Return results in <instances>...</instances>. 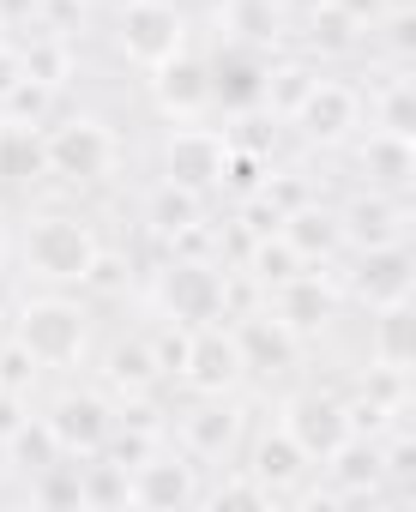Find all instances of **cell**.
I'll list each match as a JSON object with an SVG mask.
<instances>
[{
    "label": "cell",
    "instance_id": "30",
    "mask_svg": "<svg viewBox=\"0 0 416 512\" xmlns=\"http://www.w3.org/2000/svg\"><path fill=\"white\" fill-rule=\"evenodd\" d=\"M362 115H368V127H380V133L416 139V85H410V73H404V67L386 73V85L362 103Z\"/></svg>",
    "mask_w": 416,
    "mask_h": 512
},
{
    "label": "cell",
    "instance_id": "40",
    "mask_svg": "<svg viewBox=\"0 0 416 512\" xmlns=\"http://www.w3.org/2000/svg\"><path fill=\"white\" fill-rule=\"evenodd\" d=\"M199 500H212V506H278V500H272V494H266V488H260L248 470H242V464H236V470H230L218 488H205Z\"/></svg>",
    "mask_w": 416,
    "mask_h": 512
},
{
    "label": "cell",
    "instance_id": "24",
    "mask_svg": "<svg viewBox=\"0 0 416 512\" xmlns=\"http://www.w3.org/2000/svg\"><path fill=\"white\" fill-rule=\"evenodd\" d=\"M278 235L302 253L308 266H332V260H338V247H344V235H338V211H332V205H320V199L296 205V211L278 223Z\"/></svg>",
    "mask_w": 416,
    "mask_h": 512
},
{
    "label": "cell",
    "instance_id": "18",
    "mask_svg": "<svg viewBox=\"0 0 416 512\" xmlns=\"http://www.w3.org/2000/svg\"><path fill=\"white\" fill-rule=\"evenodd\" d=\"M338 211V235L344 247H386V241H404L410 229V205L404 193H380V187H356Z\"/></svg>",
    "mask_w": 416,
    "mask_h": 512
},
{
    "label": "cell",
    "instance_id": "29",
    "mask_svg": "<svg viewBox=\"0 0 416 512\" xmlns=\"http://www.w3.org/2000/svg\"><path fill=\"white\" fill-rule=\"evenodd\" d=\"M314 79H320V67L308 61V55H266V97H260V109L272 115V121H290L296 115V103L314 91Z\"/></svg>",
    "mask_w": 416,
    "mask_h": 512
},
{
    "label": "cell",
    "instance_id": "16",
    "mask_svg": "<svg viewBox=\"0 0 416 512\" xmlns=\"http://www.w3.org/2000/svg\"><path fill=\"white\" fill-rule=\"evenodd\" d=\"M205 482L199 464L181 446H157L145 464H133V506L139 512H175V506H199Z\"/></svg>",
    "mask_w": 416,
    "mask_h": 512
},
{
    "label": "cell",
    "instance_id": "31",
    "mask_svg": "<svg viewBox=\"0 0 416 512\" xmlns=\"http://www.w3.org/2000/svg\"><path fill=\"white\" fill-rule=\"evenodd\" d=\"M79 488H85V506H91V512L133 506V470H127V464H115L109 452L79 458Z\"/></svg>",
    "mask_w": 416,
    "mask_h": 512
},
{
    "label": "cell",
    "instance_id": "47",
    "mask_svg": "<svg viewBox=\"0 0 416 512\" xmlns=\"http://www.w3.org/2000/svg\"><path fill=\"white\" fill-rule=\"evenodd\" d=\"M7 260H13V223H7V211H0V272H7Z\"/></svg>",
    "mask_w": 416,
    "mask_h": 512
},
{
    "label": "cell",
    "instance_id": "2",
    "mask_svg": "<svg viewBox=\"0 0 416 512\" xmlns=\"http://www.w3.org/2000/svg\"><path fill=\"white\" fill-rule=\"evenodd\" d=\"M7 338H19L37 368L67 374V368H79V362L91 356V308H85L79 296L37 290V296H25V302L13 308Z\"/></svg>",
    "mask_w": 416,
    "mask_h": 512
},
{
    "label": "cell",
    "instance_id": "3",
    "mask_svg": "<svg viewBox=\"0 0 416 512\" xmlns=\"http://www.w3.org/2000/svg\"><path fill=\"white\" fill-rule=\"evenodd\" d=\"M224 296H230V272L218 260H187V253H169L163 272L151 278V308L169 326H212L224 320Z\"/></svg>",
    "mask_w": 416,
    "mask_h": 512
},
{
    "label": "cell",
    "instance_id": "33",
    "mask_svg": "<svg viewBox=\"0 0 416 512\" xmlns=\"http://www.w3.org/2000/svg\"><path fill=\"white\" fill-rule=\"evenodd\" d=\"M25 500L43 506V512H79L85 506V488H79V458H55L43 470L25 476Z\"/></svg>",
    "mask_w": 416,
    "mask_h": 512
},
{
    "label": "cell",
    "instance_id": "11",
    "mask_svg": "<svg viewBox=\"0 0 416 512\" xmlns=\"http://www.w3.org/2000/svg\"><path fill=\"white\" fill-rule=\"evenodd\" d=\"M230 332H236V350H242V368H248V380H290L296 368H302V338L260 302V308H248V314H230Z\"/></svg>",
    "mask_w": 416,
    "mask_h": 512
},
{
    "label": "cell",
    "instance_id": "37",
    "mask_svg": "<svg viewBox=\"0 0 416 512\" xmlns=\"http://www.w3.org/2000/svg\"><path fill=\"white\" fill-rule=\"evenodd\" d=\"M266 169H272V157H260V151H242V145H230V157H224V181H218V193H230V199H248V193H260V181H266Z\"/></svg>",
    "mask_w": 416,
    "mask_h": 512
},
{
    "label": "cell",
    "instance_id": "45",
    "mask_svg": "<svg viewBox=\"0 0 416 512\" xmlns=\"http://www.w3.org/2000/svg\"><path fill=\"white\" fill-rule=\"evenodd\" d=\"M338 7H344V13H350L362 31H374V25L386 19V7H398V0H338Z\"/></svg>",
    "mask_w": 416,
    "mask_h": 512
},
{
    "label": "cell",
    "instance_id": "12",
    "mask_svg": "<svg viewBox=\"0 0 416 512\" xmlns=\"http://www.w3.org/2000/svg\"><path fill=\"white\" fill-rule=\"evenodd\" d=\"M43 422L55 428L61 452L67 458H91L109 446V428H115V398L103 386H61L43 410Z\"/></svg>",
    "mask_w": 416,
    "mask_h": 512
},
{
    "label": "cell",
    "instance_id": "44",
    "mask_svg": "<svg viewBox=\"0 0 416 512\" xmlns=\"http://www.w3.org/2000/svg\"><path fill=\"white\" fill-rule=\"evenodd\" d=\"M31 416V392H13V386H0V440H7L19 422Z\"/></svg>",
    "mask_w": 416,
    "mask_h": 512
},
{
    "label": "cell",
    "instance_id": "4",
    "mask_svg": "<svg viewBox=\"0 0 416 512\" xmlns=\"http://www.w3.org/2000/svg\"><path fill=\"white\" fill-rule=\"evenodd\" d=\"M43 139H49V175L67 181V187H97V181H109L115 163H121L115 127H109L103 115H91V109L61 115L55 127H43Z\"/></svg>",
    "mask_w": 416,
    "mask_h": 512
},
{
    "label": "cell",
    "instance_id": "34",
    "mask_svg": "<svg viewBox=\"0 0 416 512\" xmlns=\"http://www.w3.org/2000/svg\"><path fill=\"white\" fill-rule=\"evenodd\" d=\"M0 458H7L19 476H31V470H43V464L67 458V452H61V440H55V428H49L43 416H25L7 440H0Z\"/></svg>",
    "mask_w": 416,
    "mask_h": 512
},
{
    "label": "cell",
    "instance_id": "38",
    "mask_svg": "<svg viewBox=\"0 0 416 512\" xmlns=\"http://www.w3.org/2000/svg\"><path fill=\"white\" fill-rule=\"evenodd\" d=\"M260 199H266L278 217H290L296 205H308V199H314V187H308V175H302V169H266Z\"/></svg>",
    "mask_w": 416,
    "mask_h": 512
},
{
    "label": "cell",
    "instance_id": "39",
    "mask_svg": "<svg viewBox=\"0 0 416 512\" xmlns=\"http://www.w3.org/2000/svg\"><path fill=\"white\" fill-rule=\"evenodd\" d=\"M0 31H7V43L49 31V0H0Z\"/></svg>",
    "mask_w": 416,
    "mask_h": 512
},
{
    "label": "cell",
    "instance_id": "17",
    "mask_svg": "<svg viewBox=\"0 0 416 512\" xmlns=\"http://www.w3.org/2000/svg\"><path fill=\"white\" fill-rule=\"evenodd\" d=\"M205 73H212V109H224V115L260 109V97H266V49L218 37V49L205 55Z\"/></svg>",
    "mask_w": 416,
    "mask_h": 512
},
{
    "label": "cell",
    "instance_id": "28",
    "mask_svg": "<svg viewBox=\"0 0 416 512\" xmlns=\"http://www.w3.org/2000/svg\"><path fill=\"white\" fill-rule=\"evenodd\" d=\"M139 217H145V229H151L157 241H175V235H187L193 223H205V199L157 175V187L145 193V205H139Z\"/></svg>",
    "mask_w": 416,
    "mask_h": 512
},
{
    "label": "cell",
    "instance_id": "35",
    "mask_svg": "<svg viewBox=\"0 0 416 512\" xmlns=\"http://www.w3.org/2000/svg\"><path fill=\"white\" fill-rule=\"evenodd\" d=\"M368 362L410 374V302L374 308V320H368Z\"/></svg>",
    "mask_w": 416,
    "mask_h": 512
},
{
    "label": "cell",
    "instance_id": "32",
    "mask_svg": "<svg viewBox=\"0 0 416 512\" xmlns=\"http://www.w3.org/2000/svg\"><path fill=\"white\" fill-rule=\"evenodd\" d=\"M302 25H308L302 37H308V49H314V55H356V49H362V37H368V31L338 7V0H314Z\"/></svg>",
    "mask_w": 416,
    "mask_h": 512
},
{
    "label": "cell",
    "instance_id": "8",
    "mask_svg": "<svg viewBox=\"0 0 416 512\" xmlns=\"http://www.w3.org/2000/svg\"><path fill=\"white\" fill-rule=\"evenodd\" d=\"M181 386H187L193 398H236V392L248 386V368H242V350H236L230 320H212V326H193V332H187Z\"/></svg>",
    "mask_w": 416,
    "mask_h": 512
},
{
    "label": "cell",
    "instance_id": "9",
    "mask_svg": "<svg viewBox=\"0 0 416 512\" xmlns=\"http://www.w3.org/2000/svg\"><path fill=\"white\" fill-rule=\"evenodd\" d=\"M338 290H344L356 308H368V314L410 302V290H416V260H410V247H404V241L356 247V260H350V272L338 278Z\"/></svg>",
    "mask_w": 416,
    "mask_h": 512
},
{
    "label": "cell",
    "instance_id": "48",
    "mask_svg": "<svg viewBox=\"0 0 416 512\" xmlns=\"http://www.w3.org/2000/svg\"><path fill=\"white\" fill-rule=\"evenodd\" d=\"M97 7H109V13H121V7H139V0H97Z\"/></svg>",
    "mask_w": 416,
    "mask_h": 512
},
{
    "label": "cell",
    "instance_id": "50",
    "mask_svg": "<svg viewBox=\"0 0 416 512\" xmlns=\"http://www.w3.org/2000/svg\"><path fill=\"white\" fill-rule=\"evenodd\" d=\"M0 43H7V31H0Z\"/></svg>",
    "mask_w": 416,
    "mask_h": 512
},
{
    "label": "cell",
    "instance_id": "13",
    "mask_svg": "<svg viewBox=\"0 0 416 512\" xmlns=\"http://www.w3.org/2000/svg\"><path fill=\"white\" fill-rule=\"evenodd\" d=\"M278 422H284V434L314 458V470H320V458H326L332 446L350 440V410H344V398H338V392H320V386L290 392V398L278 404Z\"/></svg>",
    "mask_w": 416,
    "mask_h": 512
},
{
    "label": "cell",
    "instance_id": "5",
    "mask_svg": "<svg viewBox=\"0 0 416 512\" xmlns=\"http://www.w3.org/2000/svg\"><path fill=\"white\" fill-rule=\"evenodd\" d=\"M193 49V13L175 0H139V7L115 13V55L127 67H163L169 55Z\"/></svg>",
    "mask_w": 416,
    "mask_h": 512
},
{
    "label": "cell",
    "instance_id": "7",
    "mask_svg": "<svg viewBox=\"0 0 416 512\" xmlns=\"http://www.w3.org/2000/svg\"><path fill=\"white\" fill-rule=\"evenodd\" d=\"M284 127H296V139L308 145V151H344L356 133H362V91L350 85V79H314V91L296 103V115L284 121Z\"/></svg>",
    "mask_w": 416,
    "mask_h": 512
},
{
    "label": "cell",
    "instance_id": "27",
    "mask_svg": "<svg viewBox=\"0 0 416 512\" xmlns=\"http://www.w3.org/2000/svg\"><path fill=\"white\" fill-rule=\"evenodd\" d=\"M19 55H25V79H37L49 91H67L79 79V43L67 31H37L19 43Z\"/></svg>",
    "mask_w": 416,
    "mask_h": 512
},
{
    "label": "cell",
    "instance_id": "23",
    "mask_svg": "<svg viewBox=\"0 0 416 512\" xmlns=\"http://www.w3.org/2000/svg\"><path fill=\"white\" fill-rule=\"evenodd\" d=\"M284 0H218V37L248 43V49H278L284 43Z\"/></svg>",
    "mask_w": 416,
    "mask_h": 512
},
{
    "label": "cell",
    "instance_id": "22",
    "mask_svg": "<svg viewBox=\"0 0 416 512\" xmlns=\"http://www.w3.org/2000/svg\"><path fill=\"white\" fill-rule=\"evenodd\" d=\"M97 380H103V392H109V398L157 392V386H163V368H157V356H151V338H145V332L115 338V344L103 350V362H97Z\"/></svg>",
    "mask_w": 416,
    "mask_h": 512
},
{
    "label": "cell",
    "instance_id": "36",
    "mask_svg": "<svg viewBox=\"0 0 416 512\" xmlns=\"http://www.w3.org/2000/svg\"><path fill=\"white\" fill-rule=\"evenodd\" d=\"M55 103H61V91H49V85H37V79H19V85H13L7 97H0V121H25V127H49Z\"/></svg>",
    "mask_w": 416,
    "mask_h": 512
},
{
    "label": "cell",
    "instance_id": "42",
    "mask_svg": "<svg viewBox=\"0 0 416 512\" xmlns=\"http://www.w3.org/2000/svg\"><path fill=\"white\" fill-rule=\"evenodd\" d=\"M31 380H37V362H31V350H25L19 338H0V386L31 392Z\"/></svg>",
    "mask_w": 416,
    "mask_h": 512
},
{
    "label": "cell",
    "instance_id": "20",
    "mask_svg": "<svg viewBox=\"0 0 416 512\" xmlns=\"http://www.w3.org/2000/svg\"><path fill=\"white\" fill-rule=\"evenodd\" d=\"M350 163L362 175V187H380V193H404L410 175H416V139H398V133H356L350 139Z\"/></svg>",
    "mask_w": 416,
    "mask_h": 512
},
{
    "label": "cell",
    "instance_id": "14",
    "mask_svg": "<svg viewBox=\"0 0 416 512\" xmlns=\"http://www.w3.org/2000/svg\"><path fill=\"white\" fill-rule=\"evenodd\" d=\"M151 109H157L169 127H187V121H205V115H212V73H205V55L181 49V55H169L163 67H151Z\"/></svg>",
    "mask_w": 416,
    "mask_h": 512
},
{
    "label": "cell",
    "instance_id": "15",
    "mask_svg": "<svg viewBox=\"0 0 416 512\" xmlns=\"http://www.w3.org/2000/svg\"><path fill=\"white\" fill-rule=\"evenodd\" d=\"M338 302H344V290H338V272H320V266H308L302 278H290V284H278L272 296H266V308L308 344V338H320L332 320H338Z\"/></svg>",
    "mask_w": 416,
    "mask_h": 512
},
{
    "label": "cell",
    "instance_id": "6",
    "mask_svg": "<svg viewBox=\"0 0 416 512\" xmlns=\"http://www.w3.org/2000/svg\"><path fill=\"white\" fill-rule=\"evenodd\" d=\"M224 157H230V133L187 121V127H169V133H163V145H157V175L175 181V187H187V193H199V199H212L218 181H224Z\"/></svg>",
    "mask_w": 416,
    "mask_h": 512
},
{
    "label": "cell",
    "instance_id": "41",
    "mask_svg": "<svg viewBox=\"0 0 416 512\" xmlns=\"http://www.w3.org/2000/svg\"><path fill=\"white\" fill-rule=\"evenodd\" d=\"M374 31L386 37L392 67H410V49H416V19H410V7H386V19H380Z\"/></svg>",
    "mask_w": 416,
    "mask_h": 512
},
{
    "label": "cell",
    "instance_id": "49",
    "mask_svg": "<svg viewBox=\"0 0 416 512\" xmlns=\"http://www.w3.org/2000/svg\"><path fill=\"white\" fill-rule=\"evenodd\" d=\"M0 338H7V308H0Z\"/></svg>",
    "mask_w": 416,
    "mask_h": 512
},
{
    "label": "cell",
    "instance_id": "25",
    "mask_svg": "<svg viewBox=\"0 0 416 512\" xmlns=\"http://www.w3.org/2000/svg\"><path fill=\"white\" fill-rule=\"evenodd\" d=\"M49 181V139L43 127L0 121V187H37Z\"/></svg>",
    "mask_w": 416,
    "mask_h": 512
},
{
    "label": "cell",
    "instance_id": "21",
    "mask_svg": "<svg viewBox=\"0 0 416 512\" xmlns=\"http://www.w3.org/2000/svg\"><path fill=\"white\" fill-rule=\"evenodd\" d=\"M320 470H326V482L344 488L350 506H368V500L386 494V476H380V440H374V434H350L344 446H332V452L320 458Z\"/></svg>",
    "mask_w": 416,
    "mask_h": 512
},
{
    "label": "cell",
    "instance_id": "19",
    "mask_svg": "<svg viewBox=\"0 0 416 512\" xmlns=\"http://www.w3.org/2000/svg\"><path fill=\"white\" fill-rule=\"evenodd\" d=\"M242 470H248V476H254L272 500H290V494L314 476V458H308V452L284 434V422H266V428H254Z\"/></svg>",
    "mask_w": 416,
    "mask_h": 512
},
{
    "label": "cell",
    "instance_id": "26",
    "mask_svg": "<svg viewBox=\"0 0 416 512\" xmlns=\"http://www.w3.org/2000/svg\"><path fill=\"white\" fill-rule=\"evenodd\" d=\"M302 272H308V260H302V253H296L278 229L242 241V278H248L260 296H272L278 284H290V278H302Z\"/></svg>",
    "mask_w": 416,
    "mask_h": 512
},
{
    "label": "cell",
    "instance_id": "46",
    "mask_svg": "<svg viewBox=\"0 0 416 512\" xmlns=\"http://www.w3.org/2000/svg\"><path fill=\"white\" fill-rule=\"evenodd\" d=\"M19 79H25V55H19V43H0V97H7Z\"/></svg>",
    "mask_w": 416,
    "mask_h": 512
},
{
    "label": "cell",
    "instance_id": "43",
    "mask_svg": "<svg viewBox=\"0 0 416 512\" xmlns=\"http://www.w3.org/2000/svg\"><path fill=\"white\" fill-rule=\"evenodd\" d=\"M79 290H97V296L127 290V260H121V253H103V247H97V260H91V272H85Z\"/></svg>",
    "mask_w": 416,
    "mask_h": 512
},
{
    "label": "cell",
    "instance_id": "1",
    "mask_svg": "<svg viewBox=\"0 0 416 512\" xmlns=\"http://www.w3.org/2000/svg\"><path fill=\"white\" fill-rule=\"evenodd\" d=\"M97 229L79 217V211H37L25 229H19V241H13V253H19V266L43 284V290H79L85 284V272H91V260H97Z\"/></svg>",
    "mask_w": 416,
    "mask_h": 512
},
{
    "label": "cell",
    "instance_id": "10",
    "mask_svg": "<svg viewBox=\"0 0 416 512\" xmlns=\"http://www.w3.org/2000/svg\"><path fill=\"white\" fill-rule=\"evenodd\" d=\"M248 434V410L236 398H199L193 410H181V422H169V440L205 470V464H230L236 446Z\"/></svg>",
    "mask_w": 416,
    "mask_h": 512
}]
</instances>
